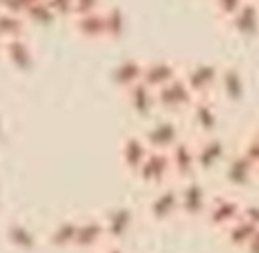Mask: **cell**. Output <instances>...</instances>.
Returning a JSON list of instances; mask_svg holds the SVG:
<instances>
[{"label": "cell", "instance_id": "6da1fadb", "mask_svg": "<svg viewBox=\"0 0 259 253\" xmlns=\"http://www.w3.org/2000/svg\"><path fill=\"white\" fill-rule=\"evenodd\" d=\"M107 243L105 227L101 215H81L79 227H77V239H75V251L93 253L101 245Z\"/></svg>", "mask_w": 259, "mask_h": 253}, {"label": "cell", "instance_id": "7a4b0ae2", "mask_svg": "<svg viewBox=\"0 0 259 253\" xmlns=\"http://www.w3.org/2000/svg\"><path fill=\"white\" fill-rule=\"evenodd\" d=\"M101 219H103L107 243H121L134 227V210L130 206H121V204L111 206L105 213H101Z\"/></svg>", "mask_w": 259, "mask_h": 253}, {"label": "cell", "instance_id": "3957f363", "mask_svg": "<svg viewBox=\"0 0 259 253\" xmlns=\"http://www.w3.org/2000/svg\"><path fill=\"white\" fill-rule=\"evenodd\" d=\"M4 237H6V243L20 253H32L38 247L36 233L22 221H10L4 229Z\"/></svg>", "mask_w": 259, "mask_h": 253}, {"label": "cell", "instance_id": "277c9868", "mask_svg": "<svg viewBox=\"0 0 259 253\" xmlns=\"http://www.w3.org/2000/svg\"><path fill=\"white\" fill-rule=\"evenodd\" d=\"M77 227H79V217H65L57 221L47 235L49 245L55 249H75Z\"/></svg>", "mask_w": 259, "mask_h": 253}, {"label": "cell", "instance_id": "5b68a950", "mask_svg": "<svg viewBox=\"0 0 259 253\" xmlns=\"http://www.w3.org/2000/svg\"><path fill=\"white\" fill-rule=\"evenodd\" d=\"M180 210V194L174 190H160L148 204V215L150 219L162 223L168 221L174 213Z\"/></svg>", "mask_w": 259, "mask_h": 253}, {"label": "cell", "instance_id": "8992f818", "mask_svg": "<svg viewBox=\"0 0 259 253\" xmlns=\"http://www.w3.org/2000/svg\"><path fill=\"white\" fill-rule=\"evenodd\" d=\"M166 164H168L166 158L160 160V156L150 150L148 156H146V160L142 162V166L138 168L136 174L140 176V180H144L148 184H160V182H164V178L168 174V166Z\"/></svg>", "mask_w": 259, "mask_h": 253}, {"label": "cell", "instance_id": "52a82bcc", "mask_svg": "<svg viewBox=\"0 0 259 253\" xmlns=\"http://www.w3.org/2000/svg\"><path fill=\"white\" fill-rule=\"evenodd\" d=\"M0 53H2L14 67L26 69V67H30V63H32V51H30V45L24 40V36L6 40Z\"/></svg>", "mask_w": 259, "mask_h": 253}, {"label": "cell", "instance_id": "ba28073f", "mask_svg": "<svg viewBox=\"0 0 259 253\" xmlns=\"http://www.w3.org/2000/svg\"><path fill=\"white\" fill-rule=\"evenodd\" d=\"M150 150H152V148L148 146V142H146L144 138H136V136H134V138L125 140L121 158H123L125 166H127L132 172H138V168L142 166V162L146 160V156H148Z\"/></svg>", "mask_w": 259, "mask_h": 253}, {"label": "cell", "instance_id": "9c48e42d", "mask_svg": "<svg viewBox=\"0 0 259 253\" xmlns=\"http://www.w3.org/2000/svg\"><path fill=\"white\" fill-rule=\"evenodd\" d=\"M24 28H26V16L10 10H0V34L6 40L24 36Z\"/></svg>", "mask_w": 259, "mask_h": 253}, {"label": "cell", "instance_id": "30bf717a", "mask_svg": "<svg viewBox=\"0 0 259 253\" xmlns=\"http://www.w3.org/2000/svg\"><path fill=\"white\" fill-rule=\"evenodd\" d=\"M103 8L101 0H75V16H83V14H89V12H95ZM73 16V18H75Z\"/></svg>", "mask_w": 259, "mask_h": 253}, {"label": "cell", "instance_id": "8fae6325", "mask_svg": "<svg viewBox=\"0 0 259 253\" xmlns=\"http://www.w3.org/2000/svg\"><path fill=\"white\" fill-rule=\"evenodd\" d=\"M93 253H125V251H123L121 243H105L99 249H95Z\"/></svg>", "mask_w": 259, "mask_h": 253}, {"label": "cell", "instance_id": "7c38bea8", "mask_svg": "<svg viewBox=\"0 0 259 253\" xmlns=\"http://www.w3.org/2000/svg\"><path fill=\"white\" fill-rule=\"evenodd\" d=\"M12 0H0V10H4V8H8V4H10Z\"/></svg>", "mask_w": 259, "mask_h": 253}, {"label": "cell", "instance_id": "4fadbf2b", "mask_svg": "<svg viewBox=\"0 0 259 253\" xmlns=\"http://www.w3.org/2000/svg\"><path fill=\"white\" fill-rule=\"evenodd\" d=\"M4 43H6V38L0 34V51H2V47H4Z\"/></svg>", "mask_w": 259, "mask_h": 253}]
</instances>
